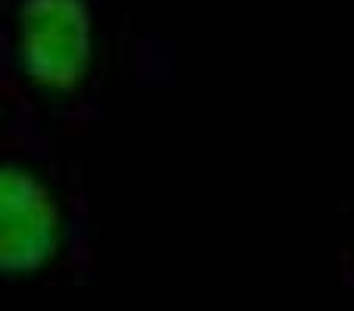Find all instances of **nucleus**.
<instances>
[{
	"label": "nucleus",
	"mask_w": 354,
	"mask_h": 311,
	"mask_svg": "<svg viewBox=\"0 0 354 311\" xmlns=\"http://www.w3.org/2000/svg\"><path fill=\"white\" fill-rule=\"evenodd\" d=\"M12 75L50 97H72L91 75V0H12L6 19Z\"/></svg>",
	"instance_id": "obj_1"
},
{
	"label": "nucleus",
	"mask_w": 354,
	"mask_h": 311,
	"mask_svg": "<svg viewBox=\"0 0 354 311\" xmlns=\"http://www.w3.org/2000/svg\"><path fill=\"white\" fill-rule=\"evenodd\" d=\"M66 196L37 159L6 156L0 171V268L10 277H37L68 240Z\"/></svg>",
	"instance_id": "obj_2"
},
{
	"label": "nucleus",
	"mask_w": 354,
	"mask_h": 311,
	"mask_svg": "<svg viewBox=\"0 0 354 311\" xmlns=\"http://www.w3.org/2000/svg\"><path fill=\"white\" fill-rule=\"evenodd\" d=\"M351 281H354V262H351Z\"/></svg>",
	"instance_id": "obj_3"
}]
</instances>
